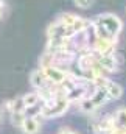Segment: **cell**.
I'll return each instance as SVG.
<instances>
[{"instance_id":"6da1fadb","label":"cell","mask_w":126,"mask_h":134,"mask_svg":"<svg viewBox=\"0 0 126 134\" xmlns=\"http://www.w3.org/2000/svg\"><path fill=\"white\" fill-rule=\"evenodd\" d=\"M90 28V20L81 17L73 13H64L58 16L55 22H51L47 28V37H58V39H72L78 33H83Z\"/></svg>"},{"instance_id":"7a4b0ae2","label":"cell","mask_w":126,"mask_h":134,"mask_svg":"<svg viewBox=\"0 0 126 134\" xmlns=\"http://www.w3.org/2000/svg\"><path fill=\"white\" fill-rule=\"evenodd\" d=\"M123 30V22L112 13H103L90 19V33L94 37H103L117 41Z\"/></svg>"},{"instance_id":"3957f363","label":"cell","mask_w":126,"mask_h":134,"mask_svg":"<svg viewBox=\"0 0 126 134\" xmlns=\"http://www.w3.org/2000/svg\"><path fill=\"white\" fill-rule=\"evenodd\" d=\"M68 106H70V100L67 98V95L64 92H61V94L55 95L51 100L44 101V108H42L41 115L44 119L59 117V115H62L64 112L68 109Z\"/></svg>"},{"instance_id":"277c9868","label":"cell","mask_w":126,"mask_h":134,"mask_svg":"<svg viewBox=\"0 0 126 134\" xmlns=\"http://www.w3.org/2000/svg\"><path fill=\"white\" fill-rule=\"evenodd\" d=\"M19 128L25 134H37L41 131V122H39V115L36 117H24V120L20 122Z\"/></svg>"},{"instance_id":"5b68a950","label":"cell","mask_w":126,"mask_h":134,"mask_svg":"<svg viewBox=\"0 0 126 134\" xmlns=\"http://www.w3.org/2000/svg\"><path fill=\"white\" fill-rule=\"evenodd\" d=\"M112 130H123L126 131V109H118L114 115H112Z\"/></svg>"},{"instance_id":"8992f818","label":"cell","mask_w":126,"mask_h":134,"mask_svg":"<svg viewBox=\"0 0 126 134\" xmlns=\"http://www.w3.org/2000/svg\"><path fill=\"white\" fill-rule=\"evenodd\" d=\"M73 3H75V6L79 8V9H89V8L94 6L95 0H73Z\"/></svg>"},{"instance_id":"52a82bcc","label":"cell","mask_w":126,"mask_h":134,"mask_svg":"<svg viewBox=\"0 0 126 134\" xmlns=\"http://www.w3.org/2000/svg\"><path fill=\"white\" fill-rule=\"evenodd\" d=\"M5 9H6V5H5V0H0V20H2V17L5 16Z\"/></svg>"},{"instance_id":"ba28073f","label":"cell","mask_w":126,"mask_h":134,"mask_svg":"<svg viewBox=\"0 0 126 134\" xmlns=\"http://www.w3.org/2000/svg\"><path fill=\"white\" fill-rule=\"evenodd\" d=\"M61 134H75V133H73V131H70V130H64Z\"/></svg>"},{"instance_id":"9c48e42d","label":"cell","mask_w":126,"mask_h":134,"mask_svg":"<svg viewBox=\"0 0 126 134\" xmlns=\"http://www.w3.org/2000/svg\"><path fill=\"white\" fill-rule=\"evenodd\" d=\"M0 119H2V111H0Z\"/></svg>"}]
</instances>
